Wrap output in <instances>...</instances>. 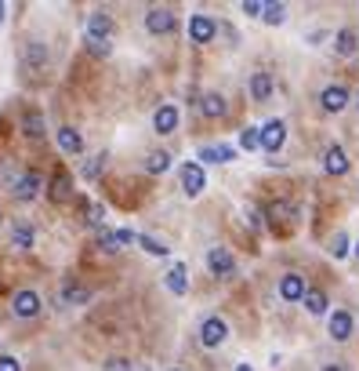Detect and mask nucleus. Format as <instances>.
Segmentation results:
<instances>
[{
    "mask_svg": "<svg viewBox=\"0 0 359 371\" xmlns=\"http://www.w3.org/2000/svg\"><path fill=\"white\" fill-rule=\"evenodd\" d=\"M145 29H149L153 37H167L178 29V15L167 8H153V11H145Z\"/></svg>",
    "mask_w": 359,
    "mask_h": 371,
    "instance_id": "obj_1",
    "label": "nucleus"
},
{
    "mask_svg": "<svg viewBox=\"0 0 359 371\" xmlns=\"http://www.w3.org/2000/svg\"><path fill=\"white\" fill-rule=\"evenodd\" d=\"M215 33H218V22H215V15H192L189 19V37H192V44H210L215 40Z\"/></svg>",
    "mask_w": 359,
    "mask_h": 371,
    "instance_id": "obj_2",
    "label": "nucleus"
},
{
    "mask_svg": "<svg viewBox=\"0 0 359 371\" xmlns=\"http://www.w3.org/2000/svg\"><path fill=\"white\" fill-rule=\"evenodd\" d=\"M258 135H261V150L265 153H280V146L287 142V124L283 120H269L265 127H258Z\"/></svg>",
    "mask_w": 359,
    "mask_h": 371,
    "instance_id": "obj_3",
    "label": "nucleus"
},
{
    "mask_svg": "<svg viewBox=\"0 0 359 371\" xmlns=\"http://www.w3.org/2000/svg\"><path fill=\"white\" fill-rule=\"evenodd\" d=\"M207 269L215 273V277H233L236 273V259L228 248H210L207 251Z\"/></svg>",
    "mask_w": 359,
    "mask_h": 371,
    "instance_id": "obj_4",
    "label": "nucleus"
},
{
    "mask_svg": "<svg viewBox=\"0 0 359 371\" xmlns=\"http://www.w3.org/2000/svg\"><path fill=\"white\" fill-rule=\"evenodd\" d=\"M11 310H15V317H19V320H33V317L40 313V295L29 292V287H22V292L11 299Z\"/></svg>",
    "mask_w": 359,
    "mask_h": 371,
    "instance_id": "obj_5",
    "label": "nucleus"
},
{
    "mask_svg": "<svg viewBox=\"0 0 359 371\" xmlns=\"http://www.w3.org/2000/svg\"><path fill=\"white\" fill-rule=\"evenodd\" d=\"M225 335H228V324H225L222 317H207L203 324H200V342H203L207 349L222 346V342H225Z\"/></svg>",
    "mask_w": 359,
    "mask_h": 371,
    "instance_id": "obj_6",
    "label": "nucleus"
},
{
    "mask_svg": "<svg viewBox=\"0 0 359 371\" xmlns=\"http://www.w3.org/2000/svg\"><path fill=\"white\" fill-rule=\"evenodd\" d=\"M182 189L189 193V197H200V193L207 189V175H203V168L196 164V160L182 164Z\"/></svg>",
    "mask_w": 359,
    "mask_h": 371,
    "instance_id": "obj_7",
    "label": "nucleus"
},
{
    "mask_svg": "<svg viewBox=\"0 0 359 371\" xmlns=\"http://www.w3.org/2000/svg\"><path fill=\"white\" fill-rule=\"evenodd\" d=\"M112 33H117V22H112L106 11L87 15V37H91V40H109Z\"/></svg>",
    "mask_w": 359,
    "mask_h": 371,
    "instance_id": "obj_8",
    "label": "nucleus"
},
{
    "mask_svg": "<svg viewBox=\"0 0 359 371\" xmlns=\"http://www.w3.org/2000/svg\"><path fill=\"white\" fill-rule=\"evenodd\" d=\"M319 106L326 113H341L349 106V88H341V84H331V88H323L319 91Z\"/></svg>",
    "mask_w": 359,
    "mask_h": 371,
    "instance_id": "obj_9",
    "label": "nucleus"
},
{
    "mask_svg": "<svg viewBox=\"0 0 359 371\" xmlns=\"http://www.w3.org/2000/svg\"><path fill=\"white\" fill-rule=\"evenodd\" d=\"M174 127H178V106L174 102H163L156 109V117H153V132L156 135H174Z\"/></svg>",
    "mask_w": 359,
    "mask_h": 371,
    "instance_id": "obj_10",
    "label": "nucleus"
},
{
    "mask_svg": "<svg viewBox=\"0 0 359 371\" xmlns=\"http://www.w3.org/2000/svg\"><path fill=\"white\" fill-rule=\"evenodd\" d=\"M196 157H200L203 164H228V160H236V150L228 146V142H218V146H200Z\"/></svg>",
    "mask_w": 359,
    "mask_h": 371,
    "instance_id": "obj_11",
    "label": "nucleus"
},
{
    "mask_svg": "<svg viewBox=\"0 0 359 371\" xmlns=\"http://www.w3.org/2000/svg\"><path fill=\"white\" fill-rule=\"evenodd\" d=\"M305 292H308V287H305L301 273H287V277L280 281V299H283V302H301Z\"/></svg>",
    "mask_w": 359,
    "mask_h": 371,
    "instance_id": "obj_12",
    "label": "nucleus"
},
{
    "mask_svg": "<svg viewBox=\"0 0 359 371\" xmlns=\"http://www.w3.org/2000/svg\"><path fill=\"white\" fill-rule=\"evenodd\" d=\"M352 331H356L352 313H349V310H337V313L331 317V338H334V342H349Z\"/></svg>",
    "mask_w": 359,
    "mask_h": 371,
    "instance_id": "obj_13",
    "label": "nucleus"
},
{
    "mask_svg": "<svg viewBox=\"0 0 359 371\" xmlns=\"http://www.w3.org/2000/svg\"><path fill=\"white\" fill-rule=\"evenodd\" d=\"M40 186H44L40 171H26V175H19V182H15V197H19V200H33L40 193Z\"/></svg>",
    "mask_w": 359,
    "mask_h": 371,
    "instance_id": "obj_14",
    "label": "nucleus"
},
{
    "mask_svg": "<svg viewBox=\"0 0 359 371\" xmlns=\"http://www.w3.org/2000/svg\"><path fill=\"white\" fill-rule=\"evenodd\" d=\"M323 171L326 175H345L349 171V157H345V150L341 146H331L323 153Z\"/></svg>",
    "mask_w": 359,
    "mask_h": 371,
    "instance_id": "obj_15",
    "label": "nucleus"
},
{
    "mask_svg": "<svg viewBox=\"0 0 359 371\" xmlns=\"http://www.w3.org/2000/svg\"><path fill=\"white\" fill-rule=\"evenodd\" d=\"M163 284H167V292L174 295H185L189 292V277H185V266L182 262H174L167 273H163Z\"/></svg>",
    "mask_w": 359,
    "mask_h": 371,
    "instance_id": "obj_16",
    "label": "nucleus"
},
{
    "mask_svg": "<svg viewBox=\"0 0 359 371\" xmlns=\"http://www.w3.org/2000/svg\"><path fill=\"white\" fill-rule=\"evenodd\" d=\"M269 95H272V77H269L265 70H258V73L251 77V99H254V102H269Z\"/></svg>",
    "mask_w": 359,
    "mask_h": 371,
    "instance_id": "obj_17",
    "label": "nucleus"
},
{
    "mask_svg": "<svg viewBox=\"0 0 359 371\" xmlns=\"http://www.w3.org/2000/svg\"><path fill=\"white\" fill-rule=\"evenodd\" d=\"M356 47H359V33H356V29H337L334 52H337L341 58H349V55H356Z\"/></svg>",
    "mask_w": 359,
    "mask_h": 371,
    "instance_id": "obj_18",
    "label": "nucleus"
},
{
    "mask_svg": "<svg viewBox=\"0 0 359 371\" xmlns=\"http://www.w3.org/2000/svg\"><path fill=\"white\" fill-rule=\"evenodd\" d=\"M55 139H58L62 153H80V150H84V139H80V132H73V127H58Z\"/></svg>",
    "mask_w": 359,
    "mask_h": 371,
    "instance_id": "obj_19",
    "label": "nucleus"
},
{
    "mask_svg": "<svg viewBox=\"0 0 359 371\" xmlns=\"http://www.w3.org/2000/svg\"><path fill=\"white\" fill-rule=\"evenodd\" d=\"M200 113H203V117H210V120L225 117V99H222L218 91H207L203 99H200Z\"/></svg>",
    "mask_w": 359,
    "mask_h": 371,
    "instance_id": "obj_20",
    "label": "nucleus"
},
{
    "mask_svg": "<svg viewBox=\"0 0 359 371\" xmlns=\"http://www.w3.org/2000/svg\"><path fill=\"white\" fill-rule=\"evenodd\" d=\"M131 240H135L131 230H106L102 237H98V244H102V251H117L120 244H131Z\"/></svg>",
    "mask_w": 359,
    "mask_h": 371,
    "instance_id": "obj_21",
    "label": "nucleus"
},
{
    "mask_svg": "<svg viewBox=\"0 0 359 371\" xmlns=\"http://www.w3.org/2000/svg\"><path fill=\"white\" fill-rule=\"evenodd\" d=\"M26 66H29L33 73H40V70L47 66V47H44L40 40H33V44L26 47Z\"/></svg>",
    "mask_w": 359,
    "mask_h": 371,
    "instance_id": "obj_22",
    "label": "nucleus"
},
{
    "mask_svg": "<svg viewBox=\"0 0 359 371\" xmlns=\"http://www.w3.org/2000/svg\"><path fill=\"white\" fill-rule=\"evenodd\" d=\"M58 299H62L65 306H87V302H91V292H87V287H76V284H65Z\"/></svg>",
    "mask_w": 359,
    "mask_h": 371,
    "instance_id": "obj_23",
    "label": "nucleus"
},
{
    "mask_svg": "<svg viewBox=\"0 0 359 371\" xmlns=\"http://www.w3.org/2000/svg\"><path fill=\"white\" fill-rule=\"evenodd\" d=\"M171 168V153H163V150H153L149 157H145V171L149 175H163Z\"/></svg>",
    "mask_w": 359,
    "mask_h": 371,
    "instance_id": "obj_24",
    "label": "nucleus"
},
{
    "mask_svg": "<svg viewBox=\"0 0 359 371\" xmlns=\"http://www.w3.org/2000/svg\"><path fill=\"white\" fill-rule=\"evenodd\" d=\"M33 240H37V233H33V226H29V222L15 226V237H11V244L19 248V251H29V248H33Z\"/></svg>",
    "mask_w": 359,
    "mask_h": 371,
    "instance_id": "obj_25",
    "label": "nucleus"
},
{
    "mask_svg": "<svg viewBox=\"0 0 359 371\" xmlns=\"http://www.w3.org/2000/svg\"><path fill=\"white\" fill-rule=\"evenodd\" d=\"M51 197L55 200H69L73 197V182H69V175H55V179H51Z\"/></svg>",
    "mask_w": 359,
    "mask_h": 371,
    "instance_id": "obj_26",
    "label": "nucleus"
},
{
    "mask_svg": "<svg viewBox=\"0 0 359 371\" xmlns=\"http://www.w3.org/2000/svg\"><path fill=\"white\" fill-rule=\"evenodd\" d=\"M22 132L29 135V139H44V117L37 109L33 113H26V120H22Z\"/></svg>",
    "mask_w": 359,
    "mask_h": 371,
    "instance_id": "obj_27",
    "label": "nucleus"
},
{
    "mask_svg": "<svg viewBox=\"0 0 359 371\" xmlns=\"http://www.w3.org/2000/svg\"><path fill=\"white\" fill-rule=\"evenodd\" d=\"M283 19H287V8H283V4H261V22L280 26Z\"/></svg>",
    "mask_w": 359,
    "mask_h": 371,
    "instance_id": "obj_28",
    "label": "nucleus"
},
{
    "mask_svg": "<svg viewBox=\"0 0 359 371\" xmlns=\"http://www.w3.org/2000/svg\"><path fill=\"white\" fill-rule=\"evenodd\" d=\"M106 160H109V153H98L94 160H84V168H80V175H84L87 182H91V179H98V175H102V168H106Z\"/></svg>",
    "mask_w": 359,
    "mask_h": 371,
    "instance_id": "obj_29",
    "label": "nucleus"
},
{
    "mask_svg": "<svg viewBox=\"0 0 359 371\" xmlns=\"http://www.w3.org/2000/svg\"><path fill=\"white\" fill-rule=\"evenodd\" d=\"M305 310L312 313V317H319V313H326V295L323 292H305Z\"/></svg>",
    "mask_w": 359,
    "mask_h": 371,
    "instance_id": "obj_30",
    "label": "nucleus"
},
{
    "mask_svg": "<svg viewBox=\"0 0 359 371\" xmlns=\"http://www.w3.org/2000/svg\"><path fill=\"white\" fill-rule=\"evenodd\" d=\"M135 240H138V244H142L145 251H149V255H156V259H163V255H167V251H171L167 244H160V240H153V237H145V233H142V237H135Z\"/></svg>",
    "mask_w": 359,
    "mask_h": 371,
    "instance_id": "obj_31",
    "label": "nucleus"
},
{
    "mask_svg": "<svg viewBox=\"0 0 359 371\" xmlns=\"http://www.w3.org/2000/svg\"><path fill=\"white\" fill-rule=\"evenodd\" d=\"M269 219H272V222H287V219H294V207H290L287 200H276V204L269 207Z\"/></svg>",
    "mask_w": 359,
    "mask_h": 371,
    "instance_id": "obj_32",
    "label": "nucleus"
},
{
    "mask_svg": "<svg viewBox=\"0 0 359 371\" xmlns=\"http://www.w3.org/2000/svg\"><path fill=\"white\" fill-rule=\"evenodd\" d=\"M240 146H243V150H261V135H258V127H243Z\"/></svg>",
    "mask_w": 359,
    "mask_h": 371,
    "instance_id": "obj_33",
    "label": "nucleus"
},
{
    "mask_svg": "<svg viewBox=\"0 0 359 371\" xmlns=\"http://www.w3.org/2000/svg\"><path fill=\"white\" fill-rule=\"evenodd\" d=\"M331 255H334V259H345V255H349V237H345V233H334V240H331Z\"/></svg>",
    "mask_w": 359,
    "mask_h": 371,
    "instance_id": "obj_34",
    "label": "nucleus"
},
{
    "mask_svg": "<svg viewBox=\"0 0 359 371\" xmlns=\"http://www.w3.org/2000/svg\"><path fill=\"white\" fill-rule=\"evenodd\" d=\"M102 371H131V361L127 357H109Z\"/></svg>",
    "mask_w": 359,
    "mask_h": 371,
    "instance_id": "obj_35",
    "label": "nucleus"
},
{
    "mask_svg": "<svg viewBox=\"0 0 359 371\" xmlns=\"http://www.w3.org/2000/svg\"><path fill=\"white\" fill-rule=\"evenodd\" d=\"M84 215H87V222H91V226H102V204L84 207Z\"/></svg>",
    "mask_w": 359,
    "mask_h": 371,
    "instance_id": "obj_36",
    "label": "nucleus"
},
{
    "mask_svg": "<svg viewBox=\"0 0 359 371\" xmlns=\"http://www.w3.org/2000/svg\"><path fill=\"white\" fill-rule=\"evenodd\" d=\"M87 52H94V55H109V40H91V37H87Z\"/></svg>",
    "mask_w": 359,
    "mask_h": 371,
    "instance_id": "obj_37",
    "label": "nucleus"
},
{
    "mask_svg": "<svg viewBox=\"0 0 359 371\" xmlns=\"http://www.w3.org/2000/svg\"><path fill=\"white\" fill-rule=\"evenodd\" d=\"M0 371H22V364L15 357H0Z\"/></svg>",
    "mask_w": 359,
    "mask_h": 371,
    "instance_id": "obj_38",
    "label": "nucleus"
},
{
    "mask_svg": "<svg viewBox=\"0 0 359 371\" xmlns=\"http://www.w3.org/2000/svg\"><path fill=\"white\" fill-rule=\"evenodd\" d=\"M243 11L254 15V19H261V4H258V0H243Z\"/></svg>",
    "mask_w": 359,
    "mask_h": 371,
    "instance_id": "obj_39",
    "label": "nucleus"
},
{
    "mask_svg": "<svg viewBox=\"0 0 359 371\" xmlns=\"http://www.w3.org/2000/svg\"><path fill=\"white\" fill-rule=\"evenodd\" d=\"M247 219H251V226H254V230L261 226V212H258V207H247Z\"/></svg>",
    "mask_w": 359,
    "mask_h": 371,
    "instance_id": "obj_40",
    "label": "nucleus"
},
{
    "mask_svg": "<svg viewBox=\"0 0 359 371\" xmlns=\"http://www.w3.org/2000/svg\"><path fill=\"white\" fill-rule=\"evenodd\" d=\"M323 371H349V368H345V364H326Z\"/></svg>",
    "mask_w": 359,
    "mask_h": 371,
    "instance_id": "obj_41",
    "label": "nucleus"
},
{
    "mask_svg": "<svg viewBox=\"0 0 359 371\" xmlns=\"http://www.w3.org/2000/svg\"><path fill=\"white\" fill-rule=\"evenodd\" d=\"M4 11H8V8H4V4H0V26H4Z\"/></svg>",
    "mask_w": 359,
    "mask_h": 371,
    "instance_id": "obj_42",
    "label": "nucleus"
},
{
    "mask_svg": "<svg viewBox=\"0 0 359 371\" xmlns=\"http://www.w3.org/2000/svg\"><path fill=\"white\" fill-rule=\"evenodd\" d=\"M236 371H254V368H251V364H240V368H236Z\"/></svg>",
    "mask_w": 359,
    "mask_h": 371,
    "instance_id": "obj_43",
    "label": "nucleus"
},
{
    "mask_svg": "<svg viewBox=\"0 0 359 371\" xmlns=\"http://www.w3.org/2000/svg\"><path fill=\"white\" fill-rule=\"evenodd\" d=\"M356 255H359V244H356Z\"/></svg>",
    "mask_w": 359,
    "mask_h": 371,
    "instance_id": "obj_44",
    "label": "nucleus"
},
{
    "mask_svg": "<svg viewBox=\"0 0 359 371\" xmlns=\"http://www.w3.org/2000/svg\"><path fill=\"white\" fill-rule=\"evenodd\" d=\"M171 371H178V368H171Z\"/></svg>",
    "mask_w": 359,
    "mask_h": 371,
    "instance_id": "obj_45",
    "label": "nucleus"
}]
</instances>
